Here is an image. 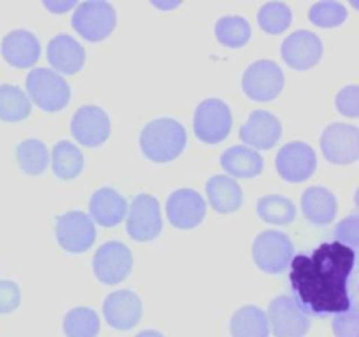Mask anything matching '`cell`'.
Masks as SVG:
<instances>
[{
    "label": "cell",
    "mask_w": 359,
    "mask_h": 337,
    "mask_svg": "<svg viewBox=\"0 0 359 337\" xmlns=\"http://www.w3.org/2000/svg\"><path fill=\"white\" fill-rule=\"evenodd\" d=\"M356 251L342 242H323L291 260L290 281L294 302L314 316L342 315L353 308L351 276Z\"/></svg>",
    "instance_id": "1"
},
{
    "label": "cell",
    "mask_w": 359,
    "mask_h": 337,
    "mask_svg": "<svg viewBox=\"0 0 359 337\" xmlns=\"http://www.w3.org/2000/svg\"><path fill=\"white\" fill-rule=\"evenodd\" d=\"M140 150L156 164L172 161L186 146V130L174 118H158L147 123L139 137Z\"/></svg>",
    "instance_id": "2"
},
{
    "label": "cell",
    "mask_w": 359,
    "mask_h": 337,
    "mask_svg": "<svg viewBox=\"0 0 359 337\" xmlns=\"http://www.w3.org/2000/svg\"><path fill=\"white\" fill-rule=\"evenodd\" d=\"M27 91L32 100L48 112H56L70 100V86L62 74L37 67L27 77Z\"/></svg>",
    "instance_id": "3"
},
{
    "label": "cell",
    "mask_w": 359,
    "mask_h": 337,
    "mask_svg": "<svg viewBox=\"0 0 359 337\" xmlns=\"http://www.w3.org/2000/svg\"><path fill=\"white\" fill-rule=\"evenodd\" d=\"M294 256V246L290 235L279 230H265L258 234L252 244V258L266 274H280L290 267Z\"/></svg>",
    "instance_id": "4"
},
{
    "label": "cell",
    "mask_w": 359,
    "mask_h": 337,
    "mask_svg": "<svg viewBox=\"0 0 359 337\" xmlns=\"http://www.w3.org/2000/svg\"><path fill=\"white\" fill-rule=\"evenodd\" d=\"M116 20V9L109 2H83L74 11L72 27L86 41L98 42L112 34Z\"/></svg>",
    "instance_id": "5"
},
{
    "label": "cell",
    "mask_w": 359,
    "mask_h": 337,
    "mask_svg": "<svg viewBox=\"0 0 359 337\" xmlns=\"http://www.w3.org/2000/svg\"><path fill=\"white\" fill-rule=\"evenodd\" d=\"M233 123L230 107L219 98H207L200 102L195 111L193 128L202 143L217 144L228 137Z\"/></svg>",
    "instance_id": "6"
},
{
    "label": "cell",
    "mask_w": 359,
    "mask_h": 337,
    "mask_svg": "<svg viewBox=\"0 0 359 337\" xmlns=\"http://www.w3.org/2000/svg\"><path fill=\"white\" fill-rule=\"evenodd\" d=\"M284 88V72L272 60H258L245 69L242 90L251 100H273Z\"/></svg>",
    "instance_id": "7"
},
{
    "label": "cell",
    "mask_w": 359,
    "mask_h": 337,
    "mask_svg": "<svg viewBox=\"0 0 359 337\" xmlns=\"http://www.w3.org/2000/svg\"><path fill=\"white\" fill-rule=\"evenodd\" d=\"M266 318L276 337H305L311 329V318L307 312L287 295L270 300Z\"/></svg>",
    "instance_id": "8"
},
{
    "label": "cell",
    "mask_w": 359,
    "mask_h": 337,
    "mask_svg": "<svg viewBox=\"0 0 359 337\" xmlns=\"http://www.w3.org/2000/svg\"><path fill=\"white\" fill-rule=\"evenodd\" d=\"M126 232L133 241L149 242L161 232L160 202L149 193H140L133 199L126 213Z\"/></svg>",
    "instance_id": "9"
},
{
    "label": "cell",
    "mask_w": 359,
    "mask_h": 337,
    "mask_svg": "<svg viewBox=\"0 0 359 337\" xmlns=\"http://www.w3.org/2000/svg\"><path fill=\"white\" fill-rule=\"evenodd\" d=\"M133 267L132 251L119 241L104 242L93 256V272L104 284L121 283Z\"/></svg>",
    "instance_id": "10"
},
{
    "label": "cell",
    "mask_w": 359,
    "mask_h": 337,
    "mask_svg": "<svg viewBox=\"0 0 359 337\" xmlns=\"http://www.w3.org/2000/svg\"><path fill=\"white\" fill-rule=\"evenodd\" d=\"M97 230L83 211H69L56 218V239L58 244L69 253H83L93 246Z\"/></svg>",
    "instance_id": "11"
},
{
    "label": "cell",
    "mask_w": 359,
    "mask_h": 337,
    "mask_svg": "<svg viewBox=\"0 0 359 337\" xmlns=\"http://www.w3.org/2000/svg\"><path fill=\"white\" fill-rule=\"evenodd\" d=\"M321 150L332 164H354L359 158V128L347 123H332L321 136Z\"/></svg>",
    "instance_id": "12"
},
{
    "label": "cell",
    "mask_w": 359,
    "mask_h": 337,
    "mask_svg": "<svg viewBox=\"0 0 359 337\" xmlns=\"http://www.w3.org/2000/svg\"><path fill=\"white\" fill-rule=\"evenodd\" d=\"M277 172L284 181L302 183L307 181L318 167V157L312 146L302 140L284 144L276 158Z\"/></svg>",
    "instance_id": "13"
},
{
    "label": "cell",
    "mask_w": 359,
    "mask_h": 337,
    "mask_svg": "<svg viewBox=\"0 0 359 337\" xmlns=\"http://www.w3.org/2000/svg\"><path fill=\"white\" fill-rule=\"evenodd\" d=\"M74 139L88 147H97L111 136V119L98 105H83L77 109L70 121Z\"/></svg>",
    "instance_id": "14"
},
{
    "label": "cell",
    "mask_w": 359,
    "mask_h": 337,
    "mask_svg": "<svg viewBox=\"0 0 359 337\" xmlns=\"http://www.w3.org/2000/svg\"><path fill=\"white\" fill-rule=\"evenodd\" d=\"M207 213L205 199L196 190L181 188L170 193L167 200V216L175 228L189 230L198 227Z\"/></svg>",
    "instance_id": "15"
},
{
    "label": "cell",
    "mask_w": 359,
    "mask_h": 337,
    "mask_svg": "<svg viewBox=\"0 0 359 337\" xmlns=\"http://www.w3.org/2000/svg\"><path fill=\"white\" fill-rule=\"evenodd\" d=\"M284 62L297 70H307L318 65L323 56V42L314 32L297 30L284 39L280 46Z\"/></svg>",
    "instance_id": "16"
},
{
    "label": "cell",
    "mask_w": 359,
    "mask_h": 337,
    "mask_svg": "<svg viewBox=\"0 0 359 337\" xmlns=\"http://www.w3.org/2000/svg\"><path fill=\"white\" fill-rule=\"evenodd\" d=\"M105 319L116 330H130L140 322L142 316V302L139 295L132 290H118L107 295L104 300Z\"/></svg>",
    "instance_id": "17"
},
{
    "label": "cell",
    "mask_w": 359,
    "mask_h": 337,
    "mask_svg": "<svg viewBox=\"0 0 359 337\" xmlns=\"http://www.w3.org/2000/svg\"><path fill=\"white\" fill-rule=\"evenodd\" d=\"M241 140L256 150H270L279 143L283 125L279 118L269 111H252L241 128Z\"/></svg>",
    "instance_id": "18"
},
{
    "label": "cell",
    "mask_w": 359,
    "mask_h": 337,
    "mask_svg": "<svg viewBox=\"0 0 359 337\" xmlns=\"http://www.w3.org/2000/svg\"><path fill=\"white\" fill-rule=\"evenodd\" d=\"M2 56L9 65L25 69L32 67L41 56L39 39L28 30H13L2 39Z\"/></svg>",
    "instance_id": "19"
},
{
    "label": "cell",
    "mask_w": 359,
    "mask_h": 337,
    "mask_svg": "<svg viewBox=\"0 0 359 337\" xmlns=\"http://www.w3.org/2000/svg\"><path fill=\"white\" fill-rule=\"evenodd\" d=\"M128 213V204L114 188H100L90 199V216L100 227L112 228L123 221Z\"/></svg>",
    "instance_id": "20"
},
{
    "label": "cell",
    "mask_w": 359,
    "mask_h": 337,
    "mask_svg": "<svg viewBox=\"0 0 359 337\" xmlns=\"http://www.w3.org/2000/svg\"><path fill=\"white\" fill-rule=\"evenodd\" d=\"M48 60L53 69H56L58 72L76 74L84 65L86 51L69 34H60L49 41Z\"/></svg>",
    "instance_id": "21"
},
{
    "label": "cell",
    "mask_w": 359,
    "mask_h": 337,
    "mask_svg": "<svg viewBox=\"0 0 359 337\" xmlns=\"http://www.w3.org/2000/svg\"><path fill=\"white\" fill-rule=\"evenodd\" d=\"M304 216L314 225H328L335 220L339 204L335 195L325 186H311L302 195Z\"/></svg>",
    "instance_id": "22"
},
{
    "label": "cell",
    "mask_w": 359,
    "mask_h": 337,
    "mask_svg": "<svg viewBox=\"0 0 359 337\" xmlns=\"http://www.w3.org/2000/svg\"><path fill=\"white\" fill-rule=\"evenodd\" d=\"M221 165L235 178H255L263 172V157L248 146H231L221 154Z\"/></svg>",
    "instance_id": "23"
},
{
    "label": "cell",
    "mask_w": 359,
    "mask_h": 337,
    "mask_svg": "<svg viewBox=\"0 0 359 337\" xmlns=\"http://www.w3.org/2000/svg\"><path fill=\"white\" fill-rule=\"evenodd\" d=\"M207 197L217 213L226 214L241 209L242 188L230 176H214L207 183Z\"/></svg>",
    "instance_id": "24"
},
{
    "label": "cell",
    "mask_w": 359,
    "mask_h": 337,
    "mask_svg": "<svg viewBox=\"0 0 359 337\" xmlns=\"http://www.w3.org/2000/svg\"><path fill=\"white\" fill-rule=\"evenodd\" d=\"M231 337H269L270 326L266 312L258 305H242L230 322Z\"/></svg>",
    "instance_id": "25"
},
{
    "label": "cell",
    "mask_w": 359,
    "mask_h": 337,
    "mask_svg": "<svg viewBox=\"0 0 359 337\" xmlns=\"http://www.w3.org/2000/svg\"><path fill=\"white\" fill-rule=\"evenodd\" d=\"M51 165L60 179H74L83 171L84 157L76 144L69 143V140H60L53 147Z\"/></svg>",
    "instance_id": "26"
},
{
    "label": "cell",
    "mask_w": 359,
    "mask_h": 337,
    "mask_svg": "<svg viewBox=\"0 0 359 337\" xmlns=\"http://www.w3.org/2000/svg\"><path fill=\"white\" fill-rule=\"evenodd\" d=\"M16 160L25 174L39 176L48 168L49 151L39 139H25L16 147Z\"/></svg>",
    "instance_id": "27"
},
{
    "label": "cell",
    "mask_w": 359,
    "mask_h": 337,
    "mask_svg": "<svg viewBox=\"0 0 359 337\" xmlns=\"http://www.w3.org/2000/svg\"><path fill=\"white\" fill-rule=\"evenodd\" d=\"M32 111L30 98L20 86L2 84L0 86V119L2 121H21Z\"/></svg>",
    "instance_id": "28"
},
{
    "label": "cell",
    "mask_w": 359,
    "mask_h": 337,
    "mask_svg": "<svg viewBox=\"0 0 359 337\" xmlns=\"http://www.w3.org/2000/svg\"><path fill=\"white\" fill-rule=\"evenodd\" d=\"M216 39L226 48L238 49L251 39V25L242 16H223L216 21Z\"/></svg>",
    "instance_id": "29"
},
{
    "label": "cell",
    "mask_w": 359,
    "mask_h": 337,
    "mask_svg": "<svg viewBox=\"0 0 359 337\" xmlns=\"http://www.w3.org/2000/svg\"><path fill=\"white\" fill-rule=\"evenodd\" d=\"M258 216L272 225H287L297 216V207L287 197L265 195L256 204Z\"/></svg>",
    "instance_id": "30"
},
{
    "label": "cell",
    "mask_w": 359,
    "mask_h": 337,
    "mask_svg": "<svg viewBox=\"0 0 359 337\" xmlns=\"http://www.w3.org/2000/svg\"><path fill=\"white\" fill-rule=\"evenodd\" d=\"M67 337H97L100 332L98 315L90 308H74L63 318Z\"/></svg>",
    "instance_id": "31"
},
{
    "label": "cell",
    "mask_w": 359,
    "mask_h": 337,
    "mask_svg": "<svg viewBox=\"0 0 359 337\" xmlns=\"http://www.w3.org/2000/svg\"><path fill=\"white\" fill-rule=\"evenodd\" d=\"M291 21H293V13H291L290 6L284 2L265 4L258 13V23L266 34H283L284 30L290 28Z\"/></svg>",
    "instance_id": "32"
},
{
    "label": "cell",
    "mask_w": 359,
    "mask_h": 337,
    "mask_svg": "<svg viewBox=\"0 0 359 337\" xmlns=\"http://www.w3.org/2000/svg\"><path fill=\"white\" fill-rule=\"evenodd\" d=\"M309 20L323 28L339 27L347 20V9L340 2H319L311 7Z\"/></svg>",
    "instance_id": "33"
},
{
    "label": "cell",
    "mask_w": 359,
    "mask_h": 337,
    "mask_svg": "<svg viewBox=\"0 0 359 337\" xmlns=\"http://www.w3.org/2000/svg\"><path fill=\"white\" fill-rule=\"evenodd\" d=\"M337 109L342 114L349 116V118H358L359 116V88L356 84L346 86L344 90L339 91L335 98Z\"/></svg>",
    "instance_id": "34"
},
{
    "label": "cell",
    "mask_w": 359,
    "mask_h": 337,
    "mask_svg": "<svg viewBox=\"0 0 359 337\" xmlns=\"http://www.w3.org/2000/svg\"><path fill=\"white\" fill-rule=\"evenodd\" d=\"M333 330H335L337 337H359L358 311L354 308V304L347 312L335 316V319H333Z\"/></svg>",
    "instance_id": "35"
},
{
    "label": "cell",
    "mask_w": 359,
    "mask_h": 337,
    "mask_svg": "<svg viewBox=\"0 0 359 337\" xmlns=\"http://www.w3.org/2000/svg\"><path fill=\"white\" fill-rule=\"evenodd\" d=\"M358 227H359V221H358V214H351L347 216L346 220H342L339 223L335 230V237L337 242H342V244L349 246L356 251V246H358Z\"/></svg>",
    "instance_id": "36"
},
{
    "label": "cell",
    "mask_w": 359,
    "mask_h": 337,
    "mask_svg": "<svg viewBox=\"0 0 359 337\" xmlns=\"http://www.w3.org/2000/svg\"><path fill=\"white\" fill-rule=\"evenodd\" d=\"M20 286L13 283V281H0V315L13 312L20 305Z\"/></svg>",
    "instance_id": "37"
},
{
    "label": "cell",
    "mask_w": 359,
    "mask_h": 337,
    "mask_svg": "<svg viewBox=\"0 0 359 337\" xmlns=\"http://www.w3.org/2000/svg\"><path fill=\"white\" fill-rule=\"evenodd\" d=\"M44 6L48 7V9L55 11V13H63V11L76 6V2H72V0H70V2H44Z\"/></svg>",
    "instance_id": "38"
},
{
    "label": "cell",
    "mask_w": 359,
    "mask_h": 337,
    "mask_svg": "<svg viewBox=\"0 0 359 337\" xmlns=\"http://www.w3.org/2000/svg\"><path fill=\"white\" fill-rule=\"evenodd\" d=\"M135 337H165V336L161 332H158V330H142V332L137 333Z\"/></svg>",
    "instance_id": "39"
}]
</instances>
